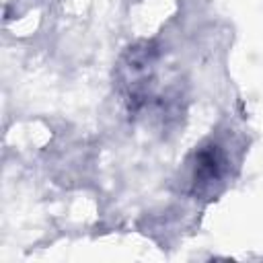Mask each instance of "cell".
Masks as SVG:
<instances>
[{
	"instance_id": "cell-1",
	"label": "cell",
	"mask_w": 263,
	"mask_h": 263,
	"mask_svg": "<svg viewBox=\"0 0 263 263\" xmlns=\"http://www.w3.org/2000/svg\"><path fill=\"white\" fill-rule=\"evenodd\" d=\"M224 156L220 154L218 146H208L195 154V168H193V185L195 191L210 189L212 183H218L224 175Z\"/></svg>"
}]
</instances>
